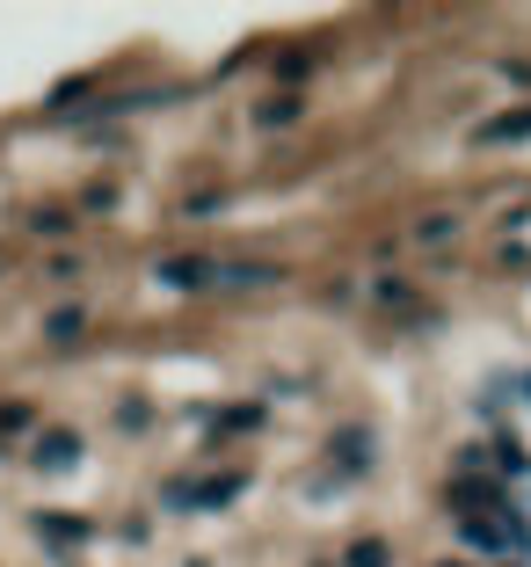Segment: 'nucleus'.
Wrapping results in <instances>:
<instances>
[{"mask_svg": "<svg viewBox=\"0 0 531 567\" xmlns=\"http://www.w3.org/2000/svg\"><path fill=\"white\" fill-rule=\"evenodd\" d=\"M459 532H466V546H481V553H510V546H524V532H517L510 517H488V509H466Z\"/></svg>", "mask_w": 531, "mask_h": 567, "instance_id": "1", "label": "nucleus"}, {"mask_svg": "<svg viewBox=\"0 0 531 567\" xmlns=\"http://www.w3.org/2000/svg\"><path fill=\"white\" fill-rule=\"evenodd\" d=\"M161 277L175 284V291H197V284H212V262H197V255H190V262H167Z\"/></svg>", "mask_w": 531, "mask_h": 567, "instance_id": "4", "label": "nucleus"}, {"mask_svg": "<svg viewBox=\"0 0 531 567\" xmlns=\"http://www.w3.org/2000/svg\"><path fill=\"white\" fill-rule=\"evenodd\" d=\"M81 334V313H51V342H73Z\"/></svg>", "mask_w": 531, "mask_h": 567, "instance_id": "9", "label": "nucleus"}, {"mask_svg": "<svg viewBox=\"0 0 531 567\" xmlns=\"http://www.w3.org/2000/svg\"><path fill=\"white\" fill-rule=\"evenodd\" d=\"M349 567H386V546L379 538H357V546H349Z\"/></svg>", "mask_w": 531, "mask_h": 567, "instance_id": "7", "label": "nucleus"}, {"mask_svg": "<svg viewBox=\"0 0 531 567\" xmlns=\"http://www.w3.org/2000/svg\"><path fill=\"white\" fill-rule=\"evenodd\" d=\"M488 138H531V110H517V117H502Z\"/></svg>", "mask_w": 531, "mask_h": 567, "instance_id": "8", "label": "nucleus"}, {"mask_svg": "<svg viewBox=\"0 0 531 567\" xmlns=\"http://www.w3.org/2000/svg\"><path fill=\"white\" fill-rule=\"evenodd\" d=\"M37 466H44V473L81 466V436H44V444H37Z\"/></svg>", "mask_w": 531, "mask_h": 567, "instance_id": "3", "label": "nucleus"}, {"mask_svg": "<svg viewBox=\"0 0 531 567\" xmlns=\"http://www.w3.org/2000/svg\"><path fill=\"white\" fill-rule=\"evenodd\" d=\"M241 495V473H218V481H204V487H167V502H175V509H212V502H233Z\"/></svg>", "mask_w": 531, "mask_h": 567, "instance_id": "2", "label": "nucleus"}, {"mask_svg": "<svg viewBox=\"0 0 531 567\" xmlns=\"http://www.w3.org/2000/svg\"><path fill=\"white\" fill-rule=\"evenodd\" d=\"M335 458H343V466H349V473H357V466H371V436H357V430H343V436H335Z\"/></svg>", "mask_w": 531, "mask_h": 567, "instance_id": "5", "label": "nucleus"}, {"mask_svg": "<svg viewBox=\"0 0 531 567\" xmlns=\"http://www.w3.org/2000/svg\"><path fill=\"white\" fill-rule=\"evenodd\" d=\"M292 117H299V95H269L263 102V124H292Z\"/></svg>", "mask_w": 531, "mask_h": 567, "instance_id": "6", "label": "nucleus"}]
</instances>
